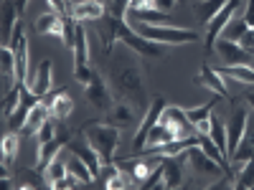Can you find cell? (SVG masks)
Instances as JSON below:
<instances>
[{"mask_svg":"<svg viewBox=\"0 0 254 190\" xmlns=\"http://www.w3.org/2000/svg\"><path fill=\"white\" fill-rule=\"evenodd\" d=\"M99 20H102V23H99V36H102V44H104V53H110V51H112L115 41H122L127 48L137 51L140 56L158 58V56L163 53L158 44H153V41L142 38L135 28H127V26H125V20L112 18V15H104V18H99Z\"/></svg>","mask_w":254,"mask_h":190,"instance_id":"cell-1","label":"cell"},{"mask_svg":"<svg viewBox=\"0 0 254 190\" xmlns=\"http://www.w3.org/2000/svg\"><path fill=\"white\" fill-rule=\"evenodd\" d=\"M112 84H115V92H117L125 101H130L137 112L150 107V99H147V94H145L142 71H140V66H137V61H132V63L125 61V66L115 71Z\"/></svg>","mask_w":254,"mask_h":190,"instance_id":"cell-2","label":"cell"},{"mask_svg":"<svg viewBox=\"0 0 254 190\" xmlns=\"http://www.w3.org/2000/svg\"><path fill=\"white\" fill-rule=\"evenodd\" d=\"M81 135L89 140V144L99 152L102 165L112 162V155L117 150V142H120V130L112 124H102V122H87L81 127Z\"/></svg>","mask_w":254,"mask_h":190,"instance_id":"cell-3","label":"cell"},{"mask_svg":"<svg viewBox=\"0 0 254 190\" xmlns=\"http://www.w3.org/2000/svg\"><path fill=\"white\" fill-rule=\"evenodd\" d=\"M135 31L153 41V44H173V46H181V44H196L201 41V36L196 31H186V28H168V26H142L137 23Z\"/></svg>","mask_w":254,"mask_h":190,"instance_id":"cell-4","label":"cell"},{"mask_svg":"<svg viewBox=\"0 0 254 190\" xmlns=\"http://www.w3.org/2000/svg\"><path fill=\"white\" fill-rule=\"evenodd\" d=\"M163 112H165V99H163V96H155V99L150 101V107L145 109V117H142L140 124H137V132H135V137H132V152H140L142 147H145L147 132H150L153 127L160 122Z\"/></svg>","mask_w":254,"mask_h":190,"instance_id":"cell-5","label":"cell"},{"mask_svg":"<svg viewBox=\"0 0 254 190\" xmlns=\"http://www.w3.org/2000/svg\"><path fill=\"white\" fill-rule=\"evenodd\" d=\"M84 94H87V101L92 104L94 109H99V112H110V107H112L110 87H107V81L102 79L99 71L92 74L89 84H84Z\"/></svg>","mask_w":254,"mask_h":190,"instance_id":"cell-6","label":"cell"},{"mask_svg":"<svg viewBox=\"0 0 254 190\" xmlns=\"http://www.w3.org/2000/svg\"><path fill=\"white\" fill-rule=\"evenodd\" d=\"M66 147H69V152L79 155L84 162L89 165V170H92L94 180H99V173H102V157H99V152L94 150V147L89 144V140L84 137V135H76V137L66 140Z\"/></svg>","mask_w":254,"mask_h":190,"instance_id":"cell-7","label":"cell"},{"mask_svg":"<svg viewBox=\"0 0 254 190\" xmlns=\"http://www.w3.org/2000/svg\"><path fill=\"white\" fill-rule=\"evenodd\" d=\"M186 160H188V165H190V170H193L196 175H206V178H216V175H221V170L224 167L214 160V157H208L198 144H193V147H188L186 150Z\"/></svg>","mask_w":254,"mask_h":190,"instance_id":"cell-8","label":"cell"},{"mask_svg":"<svg viewBox=\"0 0 254 190\" xmlns=\"http://www.w3.org/2000/svg\"><path fill=\"white\" fill-rule=\"evenodd\" d=\"M247 127H249V112L247 107H237L234 112H231V119L226 124V142H229V160L231 155H234V150L239 147L244 132H247Z\"/></svg>","mask_w":254,"mask_h":190,"instance_id":"cell-9","label":"cell"},{"mask_svg":"<svg viewBox=\"0 0 254 190\" xmlns=\"http://www.w3.org/2000/svg\"><path fill=\"white\" fill-rule=\"evenodd\" d=\"M216 48H219V56H221V61L226 63V66H237V63L252 66V63H254V53H249L247 48H242V44H234V41L219 38Z\"/></svg>","mask_w":254,"mask_h":190,"instance_id":"cell-10","label":"cell"},{"mask_svg":"<svg viewBox=\"0 0 254 190\" xmlns=\"http://www.w3.org/2000/svg\"><path fill=\"white\" fill-rule=\"evenodd\" d=\"M239 3L242 0H229V3L211 18V23H208V33H206V48H211L216 44V38L221 36V31H224V26L229 23L231 18H234V13H237V8H239Z\"/></svg>","mask_w":254,"mask_h":190,"instance_id":"cell-11","label":"cell"},{"mask_svg":"<svg viewBox=\"0 0 254 190\" xmlns=\"http://www.w3.org/2000/svg\"><path fill=\"white\" fill-rule=\"evenodd\" d=\"M163 119H165L168 124H171V130H173L176 140H183V137H193V135H198V132H196V127L188 122L186 109H181V107H165Z\"/></svg>","mask_w":254,"mask_h":190,"instance_id":"cell-12","label":"cell"},{"mask_svg":"<svg viewBox=\"0 0 254 190\" xmlns=\"http://www.w3.org/2000/svg\"><path fill=\"white\" fill-rule=\"evenodd\" d=\"M41 101L49 107V114L61 122V119H66L71 112H74V101L66 92H59V94H46V96H41Z\"/></svg>","mask_w":254,"mask_h":190,"instance_id":"cell-13","label":"cell"},{"mask_svg":"<svg viewBox=\"0 0 254 190\" xmlns=\"http://www.w3.org/2000/svg\"><path fill=\"white\" fill-rule=\"evenodd\" d=\"M110 124L122 130V127H132V124H140L137 122V109L132 107L130 101H117L110 107Z\"/></svg>","mask_w":254,"mask_h":190,"instance_id":"cell-14","label":"cell"},{"mask_svg":"<svg viewBox=\"0 0 254 190\" xmlns=\"http://www.w3.org/2000/svg\"><path fill=\"white\" fill-rule=\"evenodd\" d=\"M28 89L36 96H46L51 92V58H44V61L38 63L33 81H28Z\"/></svg>","mask_w":254,"mask_h":190,"instance_id":"cell-15","label":"cell"},{"mask_svg":"<svg viewBox=\"0 0 254 190\" xmlns=\"http://www.w3.org/2000/svg\"><path fill=\"white\" fill-rule=\"evenodd\" d=\"M107 15V8H104L102 0H79L74 5V20L84 23V20H99Z\"/></svg>","mask_w":254,"mask_h":190,"instance_id":"cell-16","label":"cell"},{"mask_svg":"<svg viewBox=\"0 0 254 190\" xmlns=\"http://www.w3.org/2000/svg\"><path fill=\"white\" fill-rule=\"evenodd\" d=\"M183 170H181V155H163V185L165 188H181Z\"/></svg>","mask_w":254,"mask_h":190,"instance_id":"cell-17","label":"cell"},{"mask_svg":"<svg viewBox=\"0 0 254 190\" xmlns=\"http://www.w3.org/2000/svg\"><path fill=\"white\" fill-rule=\"evenodd\" d=\"M208 137L214 140V144L219 147V152L229 160V142H226V124H224V119L219 117V114H214L211 112V117H208Z\"/></svg>","mask_w":254,"mask_h":190,"instance_id":"cell-18","label":"cell"},{"mask_svg":"<svg viewBox=\"0 0 254 190\" xmlns=\"http://www.w3.org/2000/svg\"><path fill=\"white\" fill-rule=\"evenodd\" d=\"M15 26H18V5H15V0H3V23H0V31H3V46H10Z\"/></svg>","mask_w":254,"mask_h":190,"instance_id":"cell-19","label":"cell"},{"mask_svg":"<svg viewBox=\"0 0 254 190\" xmlns=\"http://www.w3.org/2000/svg\"><path fill=\"white\" fill-rule=\"evenodd\" d=\"M49 117H51V114H49V107H46L44 101H38L36 107L28 112V119H26V124H23V130H20V132L28 135V137H31V135L36 137V132L41 130V124H44Z\"/></svg>","mask_w":254,"mask_h":190,"instance_id":"cell-20","label":"cell"},{"mask_svg":"<svg viewBox=\"0 0 254 190\" xmlns=\"http://www.w3.org/2000/svg\"><path fill=\"white\" fill-rule=\"evenodd\" d=\"M226 3H229V0H201V3H193V15H196L198 23L208 26L211 18H214Z\"/></svg>","mask_w":254,"mask_h":190,"instance_id":"cell-21","label":"cell"},{"mask_svg":"<svg viewBox=\"0 0 254 190\" xmlns=\"http://www.w3.org/2000/svg\"><path fill=\"white\" fill-rule=\"evenodd\" d=\"M64 142H66V137H54V140H49V142H41L38 144V170H44V167L61 152V147H64Z\"/></svg>","mask_w":254,"mask_h":190,"instance_id":"cell-22","label":"cell"},{"mask_svg":"<svg viewBox=\"0 0 254 190\" xmlns=\"http://www.w3.org/2000/svg\"><path fill=\"white\" fill-rule=\"evenodd\" d=\"M198 84H203V87L211 89V92H216V96H229L226 84L221 81V74L214 71L211 66H203V69H201V74H198Z\"/></svg>","mask_w":254,"mask_h":190,"instance_id":"cell-23","label":"cell"},{"mask_svg":"<svg viewBox=\"0 0 254 190\" xmlns=\"http://www.w3.org/2000/svg\"><path fill=\"white\" fill-rule=\"evenodd\" d=\"M15 53V84H26L28 81V44L20 41L13 48Z\"/></svg>","mask_w":254,"mask_h":190,"instance_id":"cell-24","label":"cell"},{"mask_svg":"<svg viewBox=\"0 0 254 190\" xmlns=\"http://www.w3.org/2000/svg\"><path fill=\"white\" fill-rule=\"evenodd\" d=\"M36 31L38 33H54V36H64V18L59 13H44L36 20Z\"/></svg>","mask_w":254,"mask_h":190,"instance_id":"cell-25","label":"cell"},{"mask_svg":"<svg viewBox=\"0 0 254 190\" xmlns=\"http://www.w3.org/2000/svg\"><path fill=\"white\" fill-rule=\"evenodd\" d=\"M41 173H44V185L54 188L59 180H64V178L69 175V167H66V162H64V160L54 157V160H51V162H49V165H46Z\"/></svg>","mask_w":254,"mask_h":190,"instance_id":"cell-26","label":"cell"},{"mask_svg":"<svg viewBox=\"0 0 254 190\" xmlns=\"http://www.w3.org/2000/svg\"><path fill=\"white\" fill-rule=\"evenodd\" d=\"M66 167H69V173L74 175V178H79L81 183H92L94 180V175H92V170H89V165L84 162L79 155H69V160H66Z\"/></svg>","mask_w":254,"mask_h":190,"instance_id":"cell-27","label":"cell"},{"mask_svg":"<svg viewBox=\"0 0 254 190\" xmlns=\"http://www.w3.org/2000/svg\"><path fill=\"white\" fill-rule=\"evenodd\" d=\"M231 160H237V162H247V160H254V132L247 127V132L239 142V147L234 150V155H231Z\"/></svg>","mask_w":254,"mask_h":190,"instance_id":"cell-28","label":"cell"},{"mask_svg":"<svg viewBox=\"0 0 254 190\" xmlns=\"http://www.w3.org/2000/svg\"><path fill=\"white\" fill-rule=\"evenodd\" d=\"M247 31H249V26H247V20H244V18H231L229 23L224 26V31H221V38L239 44V41L244 38V33H247Z\"/></svg>","mask_w":254,"mask_h":190,"instance_id":"cell-29","label":"cell"},{"mask_svg":"<svg viewBox=\"0 0 254 190\" xmlns=\"http://www.w3.org/2000/svg\"><path fill=\"white\" fill-rule=\"evenodd\" d=\"M18 142H20L18 132H8V135L3 137V167H5V170L13 165V160H15V155H18Z\"/></svg>","mask_w":254,"mask_h":190,"instance_id":"cell-30","label":"cell"},{"mask_svg":"<svg viewBox=\"0 0 254 190\" xmlns=\"http://www.w3.org/2000/svg\"><path fill=\"white\" fill-rule=\"evenodd\" d=\"M221 74L237 79V81H242V84H254V69H252V66H244V63H237V66H224Z\"/></svg>","mask_w":254,"mask_h":190,"instance_id":"cell-31","label":"cell"},{"mask_svg":"<svg viewBox=\"0 0 254 190\" xmlns=\"http://www.w3.org/2000/svg\"><path fill=\"white\" fill-rule=\"evenodd\" d=\"M198 147H201V150H203L208 157H214V160H216V162L224 167V170H226V162H229V160H226V157L219 152V147L214 144V140H211L208 135H201V137H198Z\"/></svg>","mask_w":254,"mask_h":190,"instance_id":"cell-32","label":"cell"},{"mask_svg":"<svg viewBox=\"0 0 254 190\" xmlns=\"http://www.w3.org/2000/svg\"><path fill=\"white\" fill-rule=\"evenodd\" d=\"M211 112H214V101H206L203 107H198V109H186V117H188V122L193 127H198L201 122H208Z\"/></svg>","mask_w":254,"mask_h":190,"instance_id":"cell-33","label":"cell"},{"mask_svg":"<svg viewBox=\"0 0 254 190\" xmlns=\"http://www.w3.org/2000/svg\"><path fill=\"white\" fill-rule=\"evenodd\" d=\"M142 23H168V13L158 10V8H140V10H132Z\"/></svg>","mask_w":254,"mask_h":190,"instance_id":"cell-34","label":"cell"},{"mask_svg":"<svg viewBox=\"0 0 254 190\" xmlns=\"http://www.w3.org/2000/svg\"><path fill=\"white\" fill-rule=\"evenodd\" d=\"M234 188H239V190H254V160H247L244 162V170L239 173Z\"/></svg>","mask_w":254,"mask_h":190,"instance_id":"cell-35","label":"cell"},{"mask_svg":"<svg viewBox=\"0 0 254 190\" xmlns=\"http://www.w3.org/2000/svg\"><path fill=\"white\" fill-rule=\"evenodd\" d=\"M104 8H107V15L125 20L130 13V0H104Z\"/></svg>","mask_w":254,"mask_h":190,"instance_id":"cell-36","label":"cell"},{"mask_svg":"<svg viewBox=\"0 0 254 190\" xmlns=\"http://www.w3.org/2000/svg\"><path fill=\"white\" fill-rule=\"evenodd\" d=\"M18 104H20V84H18V87H13L8 94H3V117L5 119L18 109Z\"/></svg>","mask_w":254,"mask_h":190,"instance_id":"cell-37","label":"cell"},{"mask_svg":"<svg viewBox=\"0 0 254 190\" xmlns=\"http://www.w3.org/2000/svg\"><path fill=\"white\" fill-rule=\"evenodd\" d=\"M76 23L79 20H74V15L64 18V36H61V41H64V46H66L69 51H74V44H76Z\"/></svg>","mask_w":254,"mask_h":190,"instance_id":"cell-38","label":"cell"},{"mask_svg":"<svg viewBox=\"0 0 254 190\" xmlns=\"http://www.w3.org/2000/svg\"><path fill=\"white\" fill-rule=\"evenodd\" d=\"M54 137H56V119L49 117L44 124H41V130L36 132V140H38V144H41V142H49V140H54Z\"/></svg>","mask_w":254,"mask_h":190,"instance_id":"cell-39","label":"cell"},{"mask_svg":"<svg viewBox=\"0 0 254 190\" xmlns=\"http://www.w3.org/2000/svg\"><path fill=\"white\" fill-rule=\"evenodd\" d=\"M49 5L54 13H59L61 18H71L74 15V5H71V0H49Z\"/></svg>","mask_w":254,"mask_h":190,"instance_id":"cell-40","label":"cell"},{"mask_svg":"<svg viewBox=\"0 0 254 190\" xmlns=\"http://www.w3.org/2000/svg\"><path fill=\"white\" fill-rule=\"evenodd\" d=\"M176 3H178V0H153V8H158L163 13H173Z\"/></svg>","mask_w":254,"mask_h":190,"instance_id":"cell-41","label":"cell"},{"mask_svg":"<svg viewBox=\"0 0 254 190\" xmlns=\"http://www.w3.org/2000/svg\"><path fill=\"white\" fill-rule=\"evenodd\" d=\"M239 44H242V48H247L249 53H254V31H252V28L244 33V38L239 41Z\"/></svg>","mask_w":254,"mask_h":190,"instance_id":"cell-42","label":"cell"},{"mask_svg":"<svg viewBox=\"0 0 254 190\" xmlns=\"http://www.w3.org/2000/svg\"><path fill=\"white\" fill-rule=\"evenodd\" d=\"M244 20L247 26L254 31V0H247V10H244Z\"/></svg>","mask_w":254,"mask_h":190,"instance_id":"cell-43","label":"cell"},{"mask_svg":"<svg viewBox=\"0 0 254 190\" xmlns=\"http://www.w3.org/2000/svg\"><path fill=\"white\" fill-rule=\"evenodd\" d=\"M130 8L140 10V8H153V0H130Z\"/></svg>","mask_w":254,"mask_h":190,"instance_id":"cell-44","label":"cell"},{"mask_svg":"<svg viewBox=\"0 0 254 190\" xmlns=\"http://www.w3.org/2000/svg\"><path fill=\"white\" fill-rule=\"evenodd\" d=\"M15 5H18V13H23L26 5H28V0H15Z\"/></svg>","mask_w":254,"mask_h":190,"instance_id":"cell-45","label":"cell"},{"mask_svg":"<svg viewBox=\"0 0 254 190\" xmlns=\"http://www.w3.org/2000/svg\"><path fill=\"white\" fill-rule=\"evenodd\" d=\"M247 101H249V107L254 109V92H249V94H247Z\"/></svg>","mask_w":254,"mask_h":190,"instance_id":"cell-46","label":"cell"},{"mask_svg":"<svg viewBox=\"0 0 254 190\" xmlns=\"http://www.w3.org/2000/svg\"><path fill=\"white\" fill-rule=\"evenodd\" d=\"M178 3H181V0H178Z\"/></svg>","mask_w":254,"mask_h":190,"instance_id":"cell-47","label":"cell"},{"mask_svg":"<svg viewBox=\"0 0 254 190\" xmlns=\"http://www.w3.org/2000/svg\"><path fill=\"white\" fill-rule=\"evenodd\" d=\"M102 3H104V0H102Z\"/></svg>","mask_w":254,"mask_h":190,"instance_id":"cell-48","label":"cell"}]
</instances>
